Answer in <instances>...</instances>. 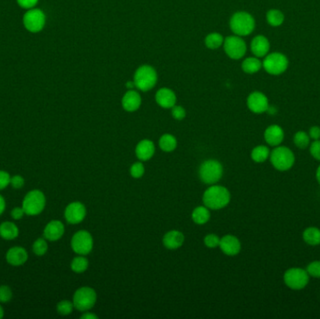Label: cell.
<instances>
[{
    "instance_id": "cell-1",
    "label": "cell",
    "mask_w": 320,
    "mask_h": 319,
    "mask_svg": "<svg viewBox=\"0 0 320 319\" xmlns=\"http://www.w3.org/2000/svg\"><path fill=\"white\" fill-rule=\"evenodd\" d=\"M202 201L208 209H222L230 203L231 193L222 185H212L203 194Z\"/></svg>"
},
{
    "instance_id": "cell-2",
    "label": "cell",
    "mask_w": 320,
    "mask_h": 319,
    "mask_svg": "<svg viewBox=\"0 0 320 319\" xmlns=\"http://www.w3.org/2000/svg\"><path fill=\"white\" fill-rule=\"evenodd\" d=\"M270 161L273 167L278 172H288L291 170L295 164V155L289 147L279 145L274 147L270 154Z\"/></svg>"
},
{
    "instance_id": "cell-3",
    "label": "cell",
    "mask_w": 320,
    "mask_h": 319,
    "mask_svg": "<svg viewBox=\"0 0 320 319\" xmlns=\"http://www.w3.org/2000/svg\"><path fill=\"white\" fill-rule=\"evenodd\" d=\"M158 82V73L156 69L148 66L143 65L138 68L134 75V84L135 86L141 91H149L155 87Z\"/></svg>"
},
{
    "instance_id": "cell-4",
    "label": "cell",
    "mask_w": 320,
    "mask_h": 319,
    "mask_svg": "<svg viewBox=\"0 0 320 319\" xmlns=\"http://www.w3.org/2000/svg\"><path fill=\"white\" fill-rule=\"evenodd\" d=\"M230 26L237 36H247L255 29V20L251 14L246 11H239L231 17Z\"/></svg>"
},
{
    "instance_id": "cell-5",
    "label": "cell",
    "mask_w": 320,
    "mask_h": 319,
    "mask_svg": "<svg viewBox=\"0 0 320 319\" xmlns=\"http://www.w3.org/2000/svg\"><path fill=\"white\" fill-rule=\"evenodd\" d=\"M284 283L292 290H302L307 287L309 283V274L305 269L299 267L289 268L284 273Z\"/></svg>"
},
{
    "instance_id": "cell-6",
    "label": "cell",
    "mask_w": 320,
    "mask_h": 319,
    "mask_svg": "<svg viewBox=\"0 0 320 319\" xmlns=\"http://www.w3.org/2000/svg\"><path fill=\"white\" fill-rule=\"evenodd\" d=\"M46 205V198L44 194L41 190H32L26 195L23 201V209L26 215H40L45 208Z\"/></svg>"
},
{
    "instance_id": "cell-7",
    "label": "cell",
    "mask_w": 320,
    "mask_h": 319,
    "mask_svg": "<svg viewBox=\"0 0 320 319\" xmlns=\"http://www.w3.org/2000/svg\"><path fill=\"white\" fill-rule=\"evenodd\" d=\"M200 178L202 182L207 184L216 183L223 175V167L220 162L215 159L206 160L200 165Z\"/></svg>"
},
{
    "instance_id": "cell-8",
    "label": "cell",
    "mask_w": 320,
    "mask_h": 319,
    "mask_svg": "<svg viewBox=\"0 0 320 319\" xmlns=\"http://www.w3.org/2000/svg\"><path fill=\"white\" fill-rule=\"evenodd\" d=\"M97 302V293L93 288L88 287L81 288L74 293V308L80 312H86L93 308Z\"/></svg>"
},
{
    "instance_id": "cell-9",
    "label": "cell",
    "mask_w": 320,
    "mask_h": 319,
    "mask_svg": "<svg viewBox=\"0 0 320 319\" xmlns=\"http://www.w3.org/2000/svg\"><path fill=\"white\" fill-rule=\"evenodd\" d=\"M24 26L27 31L37 33L42 31L45 26L46 16L44 12L40 9H30L27 10L23 18Z\"/></svg>"
},
{
    "instance_id": "cell-10",
    "label": "cell",
    "mask_w": 320,
    "mask_h": 319,
    "mask_svg": "<svg viewBox=\"0 0 320 319\" xmlns=\"http://www.w3.org/2000/svg\"><path fill=\"white\" fill-rule=\"evenodd\" d=\"M93 238L86 230L76 232L71 239L72 250L81 256L88 255L93 249Z\"/></svg>"
},
{
    "instance_id": "cell-11",
    "label": "cell",
    "mask_w": 320,
    "mask_h": 319,
    "mask_svg": "<svg viewBox=\"0 0 320 319\" xmlns=\"http://www.w3.org/2000/svg\"><path fill=\"white\" fill-rule=\"evenodd\" d=\"M289 61L288 58L280 52H273L269 54L263 61V67L268 73L272 75H279L283 73L288 68Z\"/></svg>"
},
{
    "instance_id": "cell-12",
    "label": "cell",
    "mask_w": 320,
    "mask_h": 319,
    "mask_svg": "<svg viewBox=\"0 0 320 319\" xmlns=\"http://www.w3.org/2000/svg\"><path fill=\"white\" fill-rule=\"evenodd\" d=\"M223 44L227 55L231 59H240L247 52V44L239 36L227 37Z\"/></svg>"
},
{
    "instance_id": "cell-13",
    "label": "cell",
    "mask_w": 320,
    "mask_h": 319,
    "mask_svg": "<svg viewBox=\"0 0 320 319\" xmlns=\"http://www.w3.org/2000/svg\"><path fill=\"white\" fill-rule=\"evenodd\" d=\"M85 206L79 201H75L67 206L65 210V218L69 224H79L85 218Z\"/></svg>"
},
{
    "instance_id": "cell-14",
    "label": "cell",
    "mask_w": 320,
    "mask_h": 319,
    "mask_svg": "<svg viewBox=\"0 0 320 319\" xmlns=\"http://www.w3.org/2000/svg\"><path fill=\"white\" fill-rule=\"evenodd\" d=\"M247 106L254 114H263L267 111L269 101L267 97L260 92H253L247 99Z\"/></svg>"
},
{
    "instance_id": "cell-15",
    "label": "cell",
    "mask_w": 320,
    "mask_h": 319,
    "mask_svg": "<svg viewBox=\"0 0 320 319\" xmlns=\"http://www.w3.org/2000/svg\"><path fill=\"white\" fill-rule=\"evenodd\" d=\"M219 246L222 252L228 256H236L241 252V241L235 236L226 235L222 237Z\"/></svg>"
},
{
    "instance_id": "cell-16",
    "label": "cell",
    "mask_w": 320,
    "mask_h": 319,
    "mask_svg": "<svg viewBox=\"0 0 320 319\" xmlns=\"http://www.w3.org/2000/svg\"><path fill=\"white\" fill-rule=\"evenodd\" d=\"M264 139L269 146H279L282 144L285 139V132L278 125H272L268 126L264 132Z\"/></svg>"
},
{
    "instance_id": "cell-17",
    "label": "cell",
    "mask_w": 320,
    "mask_h": 319,
    "mask_svg": "<svg viewBox=\"0 0 320 319\" xmlns=\"http://www.w3.org/2000/svg\"><path fill=\"white\" fill-rule=\"evenodd\" d=\"M64 232H65V227H64L63 223L58 220H53L46 225L43 231V234H44L45 239H47L49 241H55L62 238Z\"/></svg>"
},
{
    "instance_id": "cell-18",
    "label": "cell",
    "mask_w": 320,
    "mask_h": 319,
    "mask_svg": "<svg viewBox=\"0 0 320 319\" xmlns=\"http://www.w3.org/2000/svg\"><path fill=\"white\" fill-rule=\"evenodd\" d=\"M28 254L27 250L20 246L12 247L7 252L6 259L12 266H21L27 261Z\"/></svg>"
},
{
    "instance_id": "cell-19",
    "label": "cell",
    "mask_w": 320,
    "mask_h": 319,
    "mask_svg": "<svg viewBox=\"0 0 320 319\" xmlns=\"http://www.w3.org/2000/svg\"><path fill=\"white\" fill-rule=\"evenodd\" d=\"M156 101L164 109H171L176 103V95L173 90L161 88L156 94Z\"/></svg>"
},
{
    "instance_id": "cell-20",
    "label": "cell",
    "mask_w": 320,
    "mask_h": 319,
    "mask_svg": "<svg viewBox=\"0 0 320 319\" xmlns=\"http://www.w3.org/2000/svg\"><path fill=\"white\" fill-rule=\"evenodd\" d=\"M142 104V99L140 94L134 90H128L122 99V106L126 111H135Z\"/></svg>"
},
{
    "instance_id": "cell-21",
    "label": "cell",
    "mask_w": 320,
    "mask_h": 319,
    "mask_svg": "<svg viewBox=\"0 0 320 319\" xmlns=\"http://www.w3.org/2000/svg\"><path fill=\"white\" fill-rule=\"evenodd\" d=\"M184 241V234L178 230H171L163 237V245L170 250L178 249L183 246Z\"/></svg>"
},
{
    "instance_id": "cell-22",
    "label": "cell",
    "mask_w": 320,
    "mask_h": 319,
    "mask_svg": "<svg viewBox=\"0 0 320 319\" xmlns=\"http://www.w3.org/2000/svg\"><path fill=\"white\" fill-rule=\"evenodd\" d=\"M155 151H156L155 144L150 140H142L137 144L135 148L136 157L142 161H147L150 158H152Z\"/></svg>"
},
{
    "instance_id": "cell-23",
    "label": "cell",
    "mask_w": 320,
    "mask_h": 319,
    "mask_svg": "<svg viewBox=\"0 0 320 319\" xmlns=\"http://www.w3.org/2000/svg\"><path fill=\"white\" fill-rule=\"evenodd\" d=\"M270 50V42L264 36L254 37L251 43V51L257 58H263Z\"/></svg>"
},
{
    "instance_id": "cell-24",
    "label": "cell",
    "mask_w": 320,
    "mask_h": 319,
    "mask_svg": "<svg viewBox=\"0 0 320 319\" xmlns=\"http://www.w3.org/2000/svg\"><path fill=\"white\" fill-rule=\"evenodd\" d=\"M303 240L310 246H320V229L308 227L303 232Z\"/></svg>"
},
{
    "instance_id": "cell-25",
    "label": "cell",
    "mask_w": 320,
    "mask_h": 319,
    "mask_svg": "<svg viewBox=\"0 0 320 319\" xmlns=\"http://www.w3.org/2000/svg\"><path fill=\"white\" fill-rule=\"evenodd\" d=\"M19 235L17 226L12 222H3L0 225V236L7 241L14 240Z\"/></svg>"
},
{
    "instance_id": "cell-26",
    "label": "cell",
    "mask_w": 320,
    "mask_h": 319,
    "mask_svg": "<svg viewBox=\"0 0 320 319\" xmlns=\"http://www.w3.org/2000/svg\"><path fill=\"white\" fill-rule=\"evenodd\" d=\"M210 212L206 206H199L192 212V219L198 225H203L210 219Z\"/></svg>"
},
{
    "instance_id": "cell-27",
    "label": "cell",
    "mask_w": 320,
    "mask_h": 319,
    "mask_svg": "<svg viewBox=\"0 0 320 319\" xmlns=\"http://www.w3.org/2000/svg\"><path fill=\"white\" fill-rule=\"evenodd\" d=\"M270 154L271 151L269 147L266 145H257L251 152V158L254 162L263 163L270 157Z\"/></svg>"
},
{
    "instance_id": "cell-28",
    "label": "cell",
    "mask_w": 320,
    "mask_h": 319,
    "mask_svg": "<svg viewBox=\"0 0 320 319\" xmlns=\"http://www.w3.org/2000/svg\"><path fill=\"white\" fill-rule=\"evenodd\" d=\"M159 147L164 152H173L177 147V140L171 134H164L159 140Z\"/></svg>"
},
{
    "instance_id": "cell-29",
    "label": "cell",
    "mask_w": 320,
    "mask_h": 319,
    "mask_svg": "<svg viewBox=\"0 0 320 319\" xmlns=\"http://www.w3.org/2000/svg\"><path fill=\"white\" fill-rule=\"evenodd\" d=\"M262 64L256 58H247L242 64H241V68L244 72L247 73L253 74L257 72L260 68H261Z\"/></svg>"
},
{
    "instance_id": "cell-30",
    "label": "cell",
    "mask_w": 320,
    "mask_h": 319,
    "mask_svg": "<svg viewBox=\"0 0 320 319\" xmlns=\"http://www.w3.org/2000/svg\"><path fill=\"white\" fill-rule=\"evenodd\" d=\"M310 141L311 139L309 135L305 131H298L295 133L293 137L294 145L300 150H305L306 148H308L311 143Z\"/></svg>"
},
{
    "instance_id": "cell-31",
    "label": "cell",
    "mask_w": 320,
    "mask_h": 319,
    "mask_svg": "<svg viewBox=\"0 0 320 319\" xmlns=\"http://www.w3.org/2000/svg\"><path fill=\"white\" fill-rule=\"evenodd\" d=\"M223 43H224V37H222V35H220L219 33H211L205 39L206 46L212 50L220 47Z\"/></svg>"
},
{
    "instance_id": "cell-32",
    "label": "cell",
    "mask_w": 320,
    "mask_h": 319,
    "mask_svg": "<svg viewBox=\"0 0 320 319\" xmlns=\"http://www.w3.org/2000/svg\"><path fill=\"white\" fill-rule=\"evenodd\" d=\"M88 260L84 257V256H77V257H74L73 260L71 261L70 264V267L71 270L76 273H82V272H85L88 268Z\"/></svg>"
},
{
    "instance_id": "cell-33",
    "label": "cell",
    "mask_w": 320,
    "mask_h": 319,
    "mask_svg": "<svg viewBox=\"0 0 320 319\" xmlns=\"http://www.w3.org/2000/svg\"><path fill=\"white\" fill-rule=\"evenodd\" d=\"M267 21L271 26H281L284 22V14L277 10H271L268 11Z\"/></svg>"
},
{
    "instance_id": "cell-34",
    "label": "cell",
    "mask_w": 320,
    "mask_h": 319,
    "mask_svg": "<svg viewBox=\"0 0 320 319\" xmlns=\"http://www.w3.org/2000/svg\"><path fill=\"white\" fill-rule=\"evenodd\" d=\"M48 245L46 241L42 238L37 239L33 243V252L37 256H43L47 253Z\"/></svg>"
},
{
    "instance_id": "cell-35",
    "label": "cell",
    "mask_w": 320,
    "mask_h": 319,
    "mask_svg": "<svg viewBox=\"0 0 320 319\" xmlns=\"http://www.w3.org/2000/svg\"><path fill=\"white\" fill-rule=\"evenodd\" d=\"M73 303H71L69 301H62V302L58 303V305H57L58 314H61V315H68V314H71L73 311Z\"/></svg>"
},
{
    "instance_id": "cell-36",
    "label": "cell",
    "mask_w": 320,
    "mask_h": 319,
    "mask_svg": "<svg viewBox=\"0 0 320 319\" xmlns=\"http://www.w3.org/2000/svg\"><path fill=\"white\" fill-rule=\"evenodd\" d=\"M305 270L310 277L320 278V260L310 262Z\"/></svg>"
},
{
    "instance_id": "cell-37",
    "label": "cell",
    "mask_w": 320,
    "mask_h": 319,
    "mask_svg": "<svg viewBox=\"0 0 320 319\" xmlns=\"http://www.w3.org/2000/svg\"><path fill=\"white\" fill-rule=\"evenodd\" d=\"M145 168L142 162L134 163L130 167V175L133 178L139 179L144 174Z\"/></svg>"
},
{
    "instance_id": "cell-38",
    "label": "cell",
    "mask_w": 320,
    "mask_h": 319,
    "mask_svg": "<svg viewBox=\"0 0 320 319\" xmlns=\"http://www.w3.org/2000/svg\"><path fill=\"white\" fill-rule=\"evenodd\" d=\"M12 298V291L11 288L8 286L0 287V303L6 304L9 303Z\"/></svg>"
},
{
    "instance_id": "cell-39",
    "label": "cell",
    "mask_w": 320,
    "mask_h": 319,
    "mask_svg": "<svg viewBox=\"0 0 320 319\" xmlns=\"http://www.w3.org/2000/svg\"><path fill=\"white\" fill-rule=\"evenodd\" d=\"M309 151L311 157H314L315 160L320 162V140L314 141L310 143Z\"/></svg>"
},
{
    "instance_id": "cell-40",
    "label": "cell",
    "mask_w": 320,
    "mask_h": 319,
    "mask_svg": "<svg viewBox=\"0 0 320 319\" xmlns=\"http://www.w3.org/2000/svg\"><path fill=\"white\" fill-rule=\"evenodd\" d=\"M219 242H220V239L215 234H208L204 238L205 246L209 248H215L219 246Z\"/></svg>"
},
{
    "instance_id": "cell-41",
    "label": "cell",
    "mask_w": 320,
    "mask_h": 319,
    "mask_svg": "<svg viewBox=\"0 0 320 319\" xmlns=\"http://www.w3.org/2000/svg\"><path fill=\"white\" fill-rule=\"evenodd\" d=\"M172 109H173L172 110V115H173V117H174V119L179 121L183 120L184 117H185L186 112H185V110H184L183 107H181V106H174Z\"/></svg>"
},
{
    "instance_id": "cell-42",
    "label": "cell",
    "mask_w": 320,
    "mask_h": 319,
    "mask_svg": "<svg viewBox=\"0 0 320 319\" xmlns=\"http://www.w3.org/2000/svg\"><path fill=\"white\" fill-rule=\"evenodd\" d=\"M10 183H11L10 174L4 171H0V190L5 189Z\"/></svg>"
},
{
    "instance_id": "cell-43",
    "label": "cell",
    "mask_w": 320,
    "mask_h": 319,
    "mask_svg": "<svg viewBox=\"0 0 320 319\" xmlns=\"http://www.w3.org/2000/svg\"><path fill=\"white\" fill-rule=\"evenodd\" d=\"M11 184L13 189H20L25 185V179L21 175H14L11 177Z\"/></svg>"
},
{
    "instance_id": "cell-44",
    "label": "cell",
    "mask_w": 320,
    "mask_h": 319,
    "mask_svg": "<svg viewBox=\"0 0 320 319\" xmlns=\"http://www.w3.org/2000/svg\"><path fill=\"white\" fill-rule=\"evenodd\" d=\"M37 2H39V0H17L18 5L23 9H26V10H30V9L35 8Z\"/></svg>"
},
{
    "instance_id": "cell-45",
    "label": "cell",
    "mask_w": 320,
    "mask_h": 319,
    "mask_svg": "<svg viewBox=\"0 0 320 319\" xmlns=\"http://www.w3.org/2000/svg\"><path fill=\"white\" fill-rule=\"evenodd\" d=\"M310 139L313 141L320 140V127L317 126H312L308 132Z\"/></svg>"
},
{
    "instance_id": "cell-46",
    "label": "cell",
    "mask_w": 320,
    "mask_h": 319,
    "mask_svg": "<svg viewBox=\"0 0 320 319\" xmlns=\"http://www.w3.org/2000/svg\"><path fill=\"white\" fill-rule=\"evenodd\" d=\"M11 217L14 220H20L24 217V215H26L25 211L23 209V207H16L14 209H12L11 213Z\"/></svg>"
},
{
    "instance_id": "cell-47",
    "label": "cell",
    "mask_w": 320,
    "mask_h": 319,
    "mask_svg": "<svg viewBox=\"0 0 320 319\" xmlns=\"http://www.w3.org/2000/svg\"><path fill=\"white\" fill-rule=\"evenodd\" d=\"M81 318L82 319H98V316L96 315V314H93V313H89V312H87L86 311V313H84L82 316H81Z\"/></svg>"
},
{
    "instance_id": "cell-48",
    "label": "cell",
    "mask_w": 320,
    "mask_h": 319,
    "mask_svg": "<svg viewBox=\"0 0 320 319\" xmlns=\"http://www.w3.org/2000/svg\"><path fill=\"white\" fill-rule=\"evenodd\" d=\"M6 208V201L4 198L0 195V215L4 213Z\"/></svg>"
},
{
    "instance_id": "cell-49",
    "label": "cell",
    "mask_w": 320,
    "mask_h": 319,
    "mask_svg": "<svg viewBox=\"0 0 320 319\" xmlns=\"http://www.w3.org/2000/svg\"><path fill=\"white\" fill-rule=\"evenodd\" d=\"M315 178H316V181H317V183L320 184V165L316 168V172H315Z\"/></svg>"
},
{
    "instance_id": "cell-50",
    "label": "cell",
    "mask_w": 320,
    "mask_h": 319,
    "mask_svg": "<svg viewBox=\"0 0 320 319\" xmlns=\"http://www.w3.org/2000/svg\"><path fill=\"white\" fill-rule=\"evenodd\" d=\"M3 316H4V310L2 308V306L0 305V319L3 318Z\"/></svg>"
}]
</instances>
